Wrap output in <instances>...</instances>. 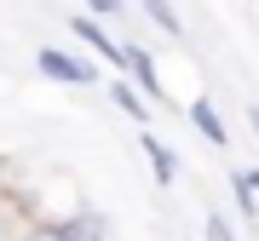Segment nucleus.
Wrapping results in <instances>:
<instances>
[{
	"instance_id": "1",
	"label": "nucleus",
	"mask_w": 259,
	"mask_h": 241,
	"mask_svg": "<svg viewBox=\"0 0 259 241\" xmlns=\"http://www.w3.org/2000/svg\"><path fill=\"white\" fill-rule=\"evenodd\" d=\"M35 69L58 86H98V64L87 52H64V46H40L35 52Z\"/></svg>"
},
{
	"instance_id": "2",
	"label": "nucleus",
	"mask_w": 259,
	"mask_h": 241,
	"mask_svg": "<svg viewBox=\"0 0 259 241\" xmlns=\"http://www.w3.org/2000/svg\"><path fill=\"white\" fill-rule=\"evenodd\" d=\"M69 35L81 40V46L93 52V57H104L110 69H127V40H115L110 29H104V23L93 18V12H81V18H69Z\"/></svg>"
},
{
	"instance_id": "3",
	"label": "nucleus",
	"mask_w": 259,
	"mask_h": 241,
	"mask_svg": "<svg viewBox=\"0 0 259 241\" xmlns=\"http://www.w3.org/2000/svg\"><path fill=\"white\" fill-rule=\"evenodd\" d=\"M127 75H133V86H139L144 98H161V75H156V57H150L139 40H127Z\"/></svg>"
},
{
	"instance_id": "4",
	"label": "nucleus",
	"mask_w": 259,
	"mask_h": 241,
	"mask_svg": "<svg viewBox=\"0 0 259 241\" xmlns=\"http://www.w3.org/2000/svg\"><path fill=\"white\" fill-rule=\"evenodd\" d=\"M190 127L202 132L207 144H231V132H225V120H219V109H213V98H190Z\"/></svg>"
},
{
	"instance_id": "5",
	"label": "nucleus",
	"mask_w": 259,
	"mask_h": 241,
	"mask_svg": "<svg viewBox=\"0 0 259 241\" xmlns=\"http://www.w3.org/2000/svg\"><path fill=\"white\" fill-rule=\"evenodd\" d=\"M110 98H115V109L127 115L133 127H144V120H150V98H144L133 81H110Z\"/></svg>"
},
{
	"instance_id": "6",
	"label": "nucleus",
	"mask_w": 259,
	"mask_h": 241,
	"mask_svg": "<svg viewBox=\"0 0 259 241\" xmlns=\"http://www.w3.org/2000/svg\"><path fill=\"white\" fill-rule=\"evenodd\" d=\"M144 155H150V172H156V184H173V178H179V155L156 138V132H144Z\"/></svg>"
},
{
	"instance_id": "7",
	"label": "nucleus",
	"mask_w": 259,
	"mask_h": 241,
	"mask_svg": "<svg viewBox=\"0 0 259 241\" xmlns=\"http://www.w3.org/2000/svg\"><path fill=\"white\" fill-rule=\"evenodd\" d=\"M139 6H144V18L156 23L161 35H173V40L185 35V23H179V6H173V0H139Z\"/></svg>"
},
{
	"instance_id": "8",
	"label": "nucleus",
	"mask_w": 259,
	"mask_h": 241,
	"mask_svg": "<svg viewBox=\"0 0 259 241\" xmlns=\"http://www.w3.org/2000/svg\"><path fill=\"white\" fill-rule=\"evenodd\" d=\"M202 235H207V241H236V230H231V224H225L219 213H207V224H202Z\"/></svg>"
},
{
	"instance_id": "9",
	"label": "nucleus",
	"mask_w": 259,
	"mask_h": 241,
	"mask_svg": "<svg viewBox=\"0 0 259 241\" xmlns=\"http://www.w3.org/2000/svg\"><path fill=\"white\" fill-rule=\"evenodd\" d=\"M81 6H87V12H93V18H115V12H121V6H127V0H81Z\"/></svg>"
},
{
	"instance_id": "10",
	"label": "nucleus",
	"mask_w": 259,
	"mask_h": 241,
	"mask_svg": "<svg viewBox=\"0 0 259 241\" xmlns=\"http://www.w3.org/2000/svg\"><path fill=\"white\" fill-rule=\"evenodd\" d=\"M248 127H253V138H259V109H248Z\"/></svg>"
},
{
	"instance_id": "11",
	"label": "nucleus",
	"mask_w": 259,
	"mask_h": 241,
	"mask_svg": "<svg viewBox=\"0 0 259 241\" xmlns=\"http://www.w3.org/2000/svg\"><path fill=\"white\" fill-rule=\"evenodd\" d=\"M248 184H253V195H259V172H248Z\"/></svg>"
},
{
	"instance_id": "12",
	"label": "nucleus",
	"mask_w": 259,
	"mask_h": 241,
	"mask_svg": "<svg viewBox=\"0 0 259 241\" xmlns=\"http://www.w3.org/2000/svg\"><path fill=\"white\" fill-rule=\"evenodd\" d=\"M0 241H6V235H0Z\"/></svg>"
}]
</instances>
